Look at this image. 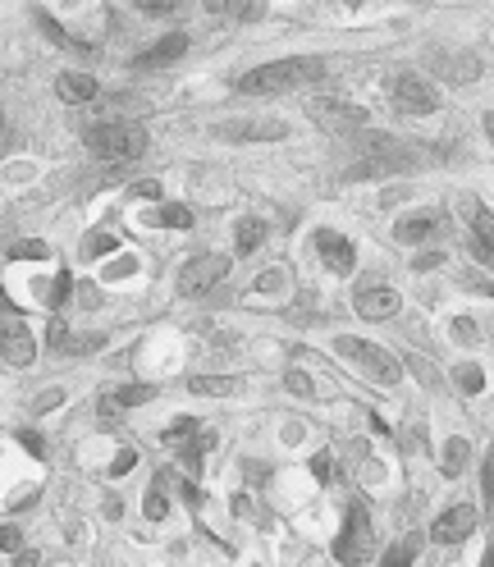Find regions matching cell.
<instances>
[{"label": "cell", "instance_id": "ba28073f", "mask_svg": "<svg viewBox=\"0 0 494 567\" xmlns=\"http://www.w3.org/2000/svg\"><path fill=\"white\" fill-rule=\"evenodd\" d=\"M225 275H229V257L202 252V257H193L188 266L179 270V293H183V298H206V293H211Z\"/></svg>", "mask_w": 494, "mask_h": 567}, {"label": "cell", "instance_id": "9a60e30c", "mask_svg": "<svg viewBox=\"0 0 494 567\" xmlns=\"http://www.w3.org/2000/svg\"><path fill=\"white\" fill-rule=\"evenodd\" d=\"M97 78L83 74V69H69V74L55 78V97L65 101V106H87V101H97Z\"/></svg>", "mask_w": 494, "mask_h": 567}, {"label": "cell", "instance_id": "7402d4cb", "mask_svg": "<svg viewBox=\"0 0 494 567\" xmlns=\"http://www.w3.org/2000/svg\"><path fill=\"white\" fill-rule=\"evenodd\" d=\"M467 458H472V444H467L462 435H453L449 444H444V453H440L444 476H462V471H467Z\"/></svg>", "mask_w": 494, "mask_h": 567}, {"label": "cell", "instance_id": "836d02e7", "mask_svg": "<svg viewBox=\"0 0 494 567\" xmlns=\"http://www.w3.org/2000/svg\"><path fill=\"white\" fill-rule=\"evenodd\" d=\"M69 339H74V334H69V325H65V321H51V325H46V343H51V348L69 353Z\"/></svg>", "mask_w": 494, "mask_h": 567}, {"label": "cell", "instance_id": "2e32d148", "mask_svg": "<svg viewBox=\"0 0 494 567\" xmlns=\"http://www.w3.org/2000/svg\"><path fill=\"white\" fill-rule=\"evenodd\" d=\"M183 51H188V37L170 33V37H161L156 46H147V51L133 60V69H165V65H174V60H183Z\"/></svg>", "mask_w": 494, "mask_h": 567}, {"label": "cell", "instance_id": "e575fe53", "mask_svg": "<svg viewBox=\"0 0 494 567\" xmlns=\"http://www.w3.org/2000/svg\"><path fill=\"white\" fill-rule=\"evenodd\" d=\"M284 389H289V394H298V398H312L316 394L312 380H307V371H289V375H284Z\"/></svg>", "mask_w": 494, "mask_h": 567}, {"label": "cell", "instance_id": "f35d334b", "mask_svg": "<svg viewBox=\"0 0 494 567\" xmlns=\"http://www.w3.org/2000/svg\"><path fill=\"white\" fill-rule=\"evenodd\" d=\"M19 545H23V535L5 522V526H0V549H5V554H19Z\"/></svg>", "mask_w": 494, "mask_h": 567}, {"label": "cell", "instance_id": "f546056e", "mask_svg": "<svg viewBox=\"0 0 494 567\" xmlns=\"http://www.w3.org/2000/svg\"><path fill=\"white\" fill-rule=\"evenodd\" d=\"M193 435H197V421H193V417H179L170 430H165V444H170V449H183V444H188Z\"/></svg>", "mask_w": 494, "mask_h": 567}, {"label": "cell", "instance_id": "30bf717a", "mask_svg": "<svg viewBox=\"0 0 494 567\" xmlns=\"http://www.w3.org/2000/svg\"><path fill=\"white\" fill-rule=\"evenodd\" d=\"M211 133L220 142L243 147V142H280L284 133H289V124H284V119H225V124H215Z\"/></svg>", "mask_w": 494, "mask_h": 567}, {"label": "cell", "instance_id": "b9f144b4", "mask_svg": "<svg viewBox=\"0 0 494 567\" xmlns=\"http://www.w3.org/2000/svg\"><path fill=\"white\" fill-rule=\"evenodd\" d=\"M408 366H417V375H421V380H426V385H430V389L440 385V375L430 371V362H426V357H408Z\"/></svg>", "mask_w": 494, "mask_h": 567}, {"label": "cell", "instance_id": "60d3db41", "mask_svg": "<svg viewBox=\"0 0 494 567\" xmlns=\"http://www.w3.org/2000/svg\"><path fill=\"white\" fill-rule=\"evenodd\" d=\"M229 10H234L238 19H257V14L266 10V0H238V5H229Z\"/></svg>", "mask_w": 494, "mask_h": 567}, {"label": "cell", "instance_id": "4dcf8cb0", "mask_svg": "<svg viewBox=\"0 0 494 567\" xmlns=\"http://www.w3.org/2000/svg\"><path fill=\"white\" fill-rule=\"evenodd\" d=\"M42 257H51L46 243H10L5 247V261H42Z\"/></svg>", "mask_w": 494, "mask_h": 567}, {"label": "cell", "instance_id": "8d00e7d4", "mask_svg": "<svg viewBox=\"0 0 494 567\" xmlns=\"http://www.w3.org/2000/svg\"><path fill=\"white\" fill-rule=\"evenodd\" d=\"M312 476H316L321 485L334 481V458H330V453H316V458H312Z\"/></svg>", "mask_w": 494, "mask_h": 567}, {"label": "cell", "instance_id": "74e56055", "mask_svg": "<svg viewBox=\"0 0 494 567\" xmlns=\"http://www.w3.org/2000/svg\"><path fill=\"white\" fill-rule=\"evenodd\" d=\"M142 14H174L179 10V0H133Z\"/></svg>", "mask_w": 494, "mask_h": 567}, {"label": "cell", "instance_id": "ac0fdd59", "mask_svg": "<svg viewBox=\"0 0 494 567\" xmlns=\"http://www.w3.org/2000/svg\"><path fill=\"white\" fill-rule=\"evenodd\" d=\"M261 243H266V220H257V215H243V220H238V229H234L238 257H252Z\"/></svg>", "mask_w": 494, "mask_h": 567}, {"label": "cell", "instance_id": "4fadbf2b", "mask_svg": "<svg viewBox=\"0 0 494 567\" xmlns=\"http://www.w3.org/2000/svg\"><path fill=\"white\" fill-rule=\"evenodd\" d=\"M476 522H481V513H476L472 503H458V508H449L440 522L430 526V540H435V545H462V540L476 531Z\"/></svg>", "mask_w": 494, "mask_h": 567}, {"label": "cell", "instance_id": "d6a6232c", "mask_svg": "<svg viewBox=\"0 0 494 567\" xmlns=\"http://www.w3.org/2000/svg\"><path fill=\"white\" fill-rule=\"evenodd\" d=\"M453 339L467 343V348H472V343H481V330H476L472 316H458V321H453Z\"/></svg>", "mask_w": 494, "mask_h": 567}, {"label": "cell", "instance_id": "8fae6325", "mask_svg": "<svg viewBox=\"0 0 494 567\" xmlns=\"http://www.w3.org/2000/svg\"><path fill=\"white\" fill-rule=\"evenodd\" d=\"M353 307H357V316H362V321H389V316H398L403 298H398V293L389 289V284H376V279H366L362 289H357Z\"/></svg>", "mask_w": 494, "mask_h": 567}, {"label": "cell", "instance_id": "5b68a950", "mask_svg": "<svg viewBox=\"0 0 494 567\" xmlns=\"http://www.w3.org/2000/svg\"><path fill=\"white\" fill-rule=\"evenodd\" d=\"M417 165V156H412V147H403V142H389V147L380 151H366L362 161H353L339 179L344 183H362V179H389V174H403Z\"/></svg>", "mask_w": 494, "mask_h": 567}, {"label": "cell", "instance_id": "83f0119b", "mask_svg": "<svg viewBox=\"0 0 494 567\" xmlns=\"http://www.w3.org/2000/svg\"><path fill=\"white\" fill-rule=\"evenodd\" d=\"M37 23H42V33L51 37L55 46H65V51H78V42H74V37H65V28H60V23H55L46 10H37Z\"/></svg>", "mask_w": 494, "mask_h": 567}, {"label": "cell", "instance_id": "c3c4849f", "mask_svg": "<svg viewBox=\"0 0 494 567\" xmlns=\"http://www.w3.org/2000/svg\"><path fill=\"white\" fill-rule=\"evenodd\" d=\"M481 567H494V540L485 545V558H481Z\"/></svg>", "mask_w": 494, "mask_h": 567}, {"label": "cell", "instance_id": "3957f363", "mask_svg": "<svg viewBox=\"0 0 494 567\" xmlns=\"http://www.w3.org/2000/svg\"><path fill=\"white\" fill-rule=\"evenodd\" d=\"M334 558L344 567H362L376 558V526H371V513H366L362 503H353L344 517V531L334 540Z\"/></svg>", "mask_w": 494, "mask_h": 567}, {"label": "cell", "instance_id": "4316f807", "mask_svg": "<svg viewBox=\"0 0 494 567\" xmlns=\"http://www.w3.org/2000/svg\"><path fill=\"white\" fill-rule=\"evenodd\" d=\"M142 513H147L151 522H161V517L170 513V499H165V485H161V481H156V485L147 490V503H142Z\"/></svg>", "mask_w": 494, "mask_h": 567}, {"label": "cell", "instance_id": "bcb514c9", "mask_svg": "<svg viewBox=\"0 0 494 567\" xmlns=\"http://www.w3.org/2000/svg\"><path fill=\"white\" fill-rule=\"evenodd\" d=\"M430 266H440V252H426V257H417V270H430Z\"/></svg>", "mask_w": 494, "mask_h": 567}, {"label": "cell", "instance_id": "7bdbcfd3", "mask_svg": "<svg viewBox=\"0 0 494 567\" xmlns=\"http://www.w3.org/2000/svg\"><path fill=\"white\" fill-rule=\"evenodd\" d=\"M133 462H138V453H133V449H124L115 462H110V476H124V471H133Z\"/></svg>", "mask_w": 494, "mask_h": 567}, {"label": "cell", "instance_id": "cb8c5ba5", "mask_svg": "<svg viewBox=\"0 0 494 567\" xmlns=\"http://www.w3.org/2000/svg\"><path fill=\"white\" fill-rule=\"evenodd\" d=\"M147 225H161V229H193V211L188 206H156Z\"/></svg>", "mask_w": 494, "mask_h": 567}, {"label": "cell", "instance_id": "ee69618b", "mask_svg": "<svg viewBox=\"0 0 494 567\" xmlns=\"http://www.w3.org/2000/svg\"><path fill=\"white\" fill-rule=\"evenodd\" d=\"M19 439H23V449L33 453V458H46V449H42V439L33 435V430H19Z\"/></svg>", "mask_w": 494, "mask_h": 567}, {"label": "cell", "instance_id": "ab89813d", "mask_svg": "<svg viewBox=\"0 0 494 567\" xmlns=\"http://www.w3.org/2000/svg\"><path fill=\"white\" fill-rule=\"evenodd\" d=\"M60 403H65V394H60V389H46V394L33 398V412H51V407H60Z\"/></svg>", "mask_w": 494, "mask_h": 567}, {"label": "cell", "instance_id": "277c9868", "mask_svg": "<svg viewBox=\"0 0 494 567\" xmlns=\"http://www.w3.org/2000/svg\"><path fill=\"white\" fill-rule=\"evenodd\" d=\"M334 353L348 357V362H357L371 380H380V385H398L403 380V366H398L394 353H385V348H376V343H366V339H334Z\"/></svg>", "mask_w": 494, "mask_h": 567}, {"label": "cell", "instance_id": "52a82bcc", "mask_svg": "<svg viewBox=\"0 0 494 567\" xmlns=\"http://www.w3.org/2000/svg\"><path fill=\"white\" fill-rule=\"evenodd\" d=\"M389 97H394V110H403V115H435L440 110V92L421 74H394Z\"/></svg>", "mask_w": 494, "mask_h": 567}, {"label": "cell", "instance_id": "ffe728a7", "mask_svg": "<svg viewBox=\"0 0 494 567\" xmlns=\"http://www.w3.org/2000/svg\"><path fill=\"white\" fill-rule=\"evenodd\" d=\"M435 65H440L444 78H453V83H472V78L481 74V60H476V55H435Z\"/></svg>", "mask_w": 494, "mask_h": 567}, {"label": "cell", "instance_id": "5bb4252c", "mask_svg": "<svg viewBox=\"0 0 494 567\" xmlns=\"http://www.w3.org/2000/svg\"><path fill=\"white\" fill-rule=\"evenodd\" d=\"M444 229V211H435V206H426V211H408L403 220L394 225V238L398 243H421V238L440 234Z\"/></svg>", "mask_w": 494, "mask_h": 567}, {"label": "cell", "instance_id": "681fc988", "mask_svg": "<svg viewBox=\"0 0 494 567\" xmlns=\"http://www.w3.org/2000/svg\"><path fill=\"white\" fill-rule=\"evenodd\" d=\"M14 567H37V554H19V563Z\"/></svg>", "mask_w": 494, "mask_h": 567}, {"label": "cell", "instance_id": "1f68e13d", "mask_svg": "<svg viewBox=\"0 0 494 567\" xmlns=\"http://www.w3.org/2000/svg\"><path fill=\"white\" fill-rule=\"evenodd\" d=\"M69 289H74V279H69V270H60V275H55V284H51V293H42L46 307H65V302H69Z\"/></svg>", "mask_w": 494, "mask_h": 567}, {"label": "cell", "instance_id": "7c38bea8", "mask_svg": "<svg viewBox=\"0 0 494 567\" xmlns=\"http://www.w3.org/2000/svg\"><path fill=\"white\" fill-rule=\"evenodd\" d=\"M312 243H316V252H321V261H325V270H330V275H353V266H357L353 238L334 234V229H316Z\"/></svg>", "mask_w": 494, "mask_h": 567}, {"label": "cell", "instance_id": "603a6c76", "mask_svg": "<svg viewBox=\"0 0 494 567\" xmlns=\"http://www.w3.org/2000/svg\"><path fill=\"white\" fill-rule=\"evenodd\" d=\"M421 554V535L412 531V535H403V540H394L389 545V554L380 558V567H412V558Z\"/></svg>", "mask_w": 494, "mask_h": 567}, {"label": "cell", "instance_id": "7dc6e473", "mask_svg": "<svg viewBox=\"0 0 494 567\" xmlns=\"http://www.w3.org/2000/svg\"><path fill=\"white\" fill-rule=\"evenodd\" d=\"M485 138H490V147H494V110H485Z\"/></svg>", "mask_w": 494, "mask_h": 567}, {"label": "cell", "instance_id": "44dd1931", "mask_svg": "<svg viewBox=\"0 0 494 567\" xmlns=\"http://www.w3.org/2000/svg\"><path fill=\"white\" fill-rule=\"evenodd\" d=\"M156 398V385H119V389H106V398L101 403L106 407H142Z\"/></svg>", "mask_w": 494, "mask_h": 567}, {"label": "cell", "instance_id": "6da1fadb", "mask_svg": "<svg viewBox=\"0 0 494 567\" xmlns=\"http://www.w3.org/2000/svg\"><path fill=\"white\" fill-rule=\"evenodd\" d=\"M321 78H325L321 55H289V60H270V65H261V69H247L234 83V92L238 97H280V92L321 83Z\"/></svg>", "mask_w": 494, "mask_h": 567}, {"label": "cell", "instance_id": "484cf974", "mask_svg": "<svg viewBox=\"0 0 494 567\" xmlns=\"http://www.w3.org/2000/svg\"><path fill=\"white\" fill-rule=\"evenodd\" d=\"M398 444H403V453H426V426L408 417L403 430H398Z\"/></svg>", "mask_w": 494, "mask_h": 567}, {"label": "cell", "instance_id": "d4e9b609", "mask_svg": "<svg viewBox=\"0 0 494 567\" xmlns=\"http://www.w3.org/2000/svg\"><path fill=\"white\" fill-rule=\"evenodd\" d=\"M453 385H458L462 394H481V389H485V371L476 362H462L458 371H453Z\"/></svg>", "mask_w": 494, "mask_h": 567}, {"label": "cell", "instance_id": "f6af8a7d", "mask_svg": "<svg viewBox=\"0 0 494 567\" xmlns=\"http://www.w3.org/2000/svg\"><path fill=\"white\" fill-rule=\"evenodd\" d=\"M138 197H151V202H161V197H165V188H161V183H156V179H142V183H138Z\"/></svg>", "mask_w": 494, "mask_h": 567}, {"label": "cell", "instance_id": "d590c367", "mask_svg": "<svg viewBox=\"0 0 494 567\" xmlns=\"http://www.w3.org/2000/svg\"><path fill=\"white\" fill-rule=\"evenodd\" d=\"M485 513H494V444L485 449Z\"/></svg>", "mask_w": 494, "mask_h": 567}, {"label": "cell", "instance_id": "e0dca14e", "mask_svg": "<svg viewBox=\"0 0 494 567\" xmlns=\"http://www.w3.org/2000/svg\"><path fill=\"white\" fill-rule=\"evenodd\" d=\"M472 234H476V261L494 266V211H476L472 206Z\"/></svg>", "mask_w": 494, "mask_h": 567}, {"label": "cell", "instance_id": "d6986e66", "mask_svg": "<svg viewBox=\"0 0 494 567\" xmlns=\"http://www.w3.org/2000/svg\"><path fill=\"white\" fill-rule=\"evenodd\" d=\"M188 389H193V394H211V398H229L243 389V380H238V375H193Z\"/></svg>", "mask_w": 494, "mask_h": 567}, {"label": "cell", "instance_id": "f1b7e54d", "mask_svg": "<svg viewBox=\"0 0 494 567\" xmlns=\"http://www.w3.org/2000/svg\"><path fill=\"white\" fill-rule=\"evenodd\" d=\"M115 247H119V238L106 234V229H97V234L83 238V257H101V252H115Z\"/></svg>", "mask_w": 494, "mask_h": 567}, {"label": "cell", "instance_id": "8992f818", "mask_svg": "<svg viewBox=\"0 0 494 567\" xmlns=\"http://www.w3.org/2000/svg\"><path fill=\"white\" fill-rule=\"evenodd\" d=\"M316 129H325L330 138H353V133L366 129V110L353 106V101H334V97H321L307 106Z\"/></svg>", "mask_w": 494, "mask_h": 567}, {"label": "cell", "instance_id": "7a4b0ae2", "mask_svg": "<svg viewBox=\"0 0 494 567\" xmlns=\"http://www.w3.org/2000/svg\"><path fill=\"white\" fill-rule=\"evenodd\" d=\"M87 147H92V156L106 165H133L147 156L151 138L142 124H133V119H106V124H92L87 129Z\"/></svg>", "mask_w": 494, "mask_h": 567}, {"label": "cell", "instance_id": "9c48e42d", "mask_svg": "<svg viewBox=\"0 0 494 567\" xmlns=\"http://www.w3.org/2000/svg\"><path fill=\"white\" fill-rule=\"evenodd\" d=\"M0 325H5V348H0L5 366H28L37 357V343L28 334V325H23V316L10 307V298L0 302Z\"/></svg>", "mask_w": 494, "mask_h": 567}]
</instances>
